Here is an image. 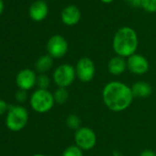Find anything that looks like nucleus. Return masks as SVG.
I'll use <instances>...</instances> for the list:
<instances>
[{
	"label": "nucleus",
	"mask_w": 156,
	"mask_h": 156,
	"mask_svg": "<svg viewBox=\"0 0 156 156\" xmlns=\"http://www.w3.org/2000/svg\"><path fill=\"white\" fill-rule=\"evenodd\" d=\"M105 105L114 112L127 110L134 99L131 88L124 82L113 80L107 83L102 91Z\"/></svg>",
	"instance_id": "f257e3e1"
},
{
	"label": "nucleus",
	"mask_w": 156,
	"mask_h": 156,
	"mask_svg": "<svg viewBox=\"0 0 156 156\" xmlns=\"http://www.w3.org/2000/svg\"><path fill=\"white\" fill-rule=\"evenodd\" d=\"M139 46V38L136 31L128 26L119 28L112 39V48L117 56L129 58L135 54Z\"/></svg>",
	"instance_id": "f03ea898"
},
{
	"label": "nucleus",
	"mask_w": 156,
	"mask_h": 156,
	"mask_svg": "<svg viewBox=\"0 0 156 156\" xmlns=\"http://www.w3.org/2000/svg\"><path fill=\"white\" fill-rule=\"evenodd\" d=\"M30 106L38 113H46L52 109L55 101L53 94L48 90L38 89L30 97Z\"/></svg>",
	"instance_id": "7ed1b4c3"
},
{
	"label": "nucleus",
	"mask_w": 156,
	"mask_h": 156,
	"mask_svg": "<svg viewBox=\"0 0 156 156\" xmlns=\"http://www.w3.org/2000/svg\"><path fill=\"white\" fill-rule=\"evenodd\" d=\"M29 121L28 111L22 106H10L7 112L6 125L12 132L21 131Z\"/></svg>",
	"instance_id": "20e7f679"
},
{
	"label": "nucleus",
	"mask_w": 156,
	"mask_h": 156,
	"mask_svg": "<svg viewBox=\"0 0 156 156\" xmlns=\"http://www.w3.org/2000/svg\"><path fill=\"white\" fill-rule=\"evenodd\" d=\"M52 78L58 87L67 88L74 83L76 78L75 68L71 64H62L55 69Z\"/></svg>",
	"instance_id": "39448f33"
},
{
	"label": "nucleus",
	"mask_w": 156,
	"mask_h": 156,
	"mask_svg": "<svg viewBox=\"0 0 156 156\" xmlns=\"http://www.w3.org/2000/svg\"><path fill=\"white\" fill-rule=\"evenodd\" d=\"M97 141V138L96 133L89 127L82 126L75 131L74 133L75 145H77L83 151L92 150L96 146Z\"/></svg>",
	"instance_id": "423d86ee"
},
{
	"label": "nucleus",
	"mask_w": 156,
	"mask_h": 156,
	"mask_svg": "<svg viewBox=\"0 0 156 156\" xmlns=\"http://www.w3.org/2000/svg\"><path fill=\"white\" fill-rule=\"evenodd\" d=\"M76 78L82 82H90L96 75V66L94 61L88 57L81 58L75 65Z\"/></svg>",
	"instance_id": "0eeeda50"
},
{
	"label": "nucleus",
	"mask_w": 156,
	"mask_h": 156,
	"mask_svg": "<svg viewBox=\"0 0 156 156\" xmlns=\"http://www.w3.org/2000/svg\"><path fill=\"white\" fill-rule=\"evenodd\" d=\"M68 42L66 38L61 35H54L48 40L47 50L48 54L53 58L64 57L68 52Z\"/></svg>",
	"instance_id": "6e6552de"
},
{
	"label": "nucleus",
	"mask_w": 156,
	"mask_h": 156,
	"mask_svg": "<svg viewBox=\"0 0 156 156\" xmlns=\"http://www.w3.org/2000/svg\"><path fill=\"white\" fill-rule=\"evenodd\" d=\"M150 64L148 59L141 54H133L127 58V69L135 75H144L148 72Z\"/></svg>",
	"instance_id": "1a4fd4ad"
},
{
	"label": "nucleus",
	"mask_w": 156,
	"mask_h": 156,
	"mask_svg": "<svg viewBox=\"0 0 156 156\" xmlns=\"http://www.w3.org/2000/svg\"><path fill=\"white\" fill-rule=\"evenodd\" d=\"M16 83L20 90H29L37 83V76L35 72L29 69H24L18 72L16 78Z\"/></svg>",
	"instance_id": "9d476101"
},
{
	"label": "nucleus",
	"mask_w": 156,
	"mask_h": 156,
	"mask_svg": "<svg viewBox=\"0 0 156 156\" xmlns=\"http://www.w3.org/2000/svg\"><path fill=\"white\" fill-rule=\"evenodd\" d=\"M82 17L81 10L78 6L74 5H66L61 13V20L62 22L68 27H73L77 25Z\"/></svg>",
	"instance_id": "9b49d317"
},
{
	"label": "nucleus",
	"mask_w": 156,
	"mask_h": 156,
	"mask_svg": "<svg viewBox=\"0 0 156 156\" xmlns=\"http://www.w3.org/2000/svg\"><path fill=\"white\" fill-rule=\"evenodd\" d=\"M49 13V7L47 4L42 0H37L31 4L29 7V16L32 20L40 22L44 20Z\"/></svg>",
	"instance_id": "f8f14e48"
},
{
	"label": "nucleus",
	"mask_w": 156,
	"mask_h": 156,
	"mask_svg": "<svg viewBox=\"0 0 156 156\" xmlns=\"http://www.w3.org/2000/svg\"><path fill=\"white\" fill-rule=\"evenodd\" d=\"M127 69V59L125 58L115 56L111 58L108 63V70L111 75L120 76L126 71Z\"/></svg>",
	"instance_id": "ddd939ff"
},
{
	"label": "nucleus",
	"mask_w": 156,
	"mask_h": 156,
	"mask_svg": "<svg viewBox=\"0 0 156 156\" xmlns=\"http://www.w3.org/2000/svg\"><path fill=\"white\" fill-rule=\"evenodd\" d=\"M131 91L133 94L134 98H138V99H145L151 96L152 92H153V88L152 86L146 82V81H137L135 82L131 87Z\"/></svg>",
	"instance_id": "4468645a"
},
{
	"label": "nucleus",
	"mask_w": 156,
	"mask_h": 156,
	"mask_svg": "<svg viewBox=\"0 0 156 156\" xmlns=\"http://www.w3.org/2000/svg\"><path fill=\"white\" fill-rule=\"evenodd\" d=\"M52 65H53V58L51 57L49 54L43 55L37 60L36 69L42 74L49 71L52 68Z\"/></svg>",
	"instance_id": "2eb2a0df"
},
{
	"label": "nucleus",
	"mask_w": 156,
	"mask_h": 156,
	"mask_svg": "<svg viewBox=\"0 0 156 156\" xmlns=\"http://www.w3.org/2000/svg\"><path fill=\"white\" fill-rule=\"evenodd\" d=\"M53 97H54L55 103H57L59 105L64 104L67 101L68 98H69V93H68L67 89L58 87V89L53 93Z\"/></svg>",
	"instance_id": "dca6fc26"
},
{
	"label": "nucleus",
	"mask_w": 156,
	"mask_h": 156,
	"mask_svg": "<svg viewBox=\"0 0 156 156\" xmlns=\"http://www.w3.org/2000/svg\"><path fill=\"white\" fill-rule=\"evenodd\" d=\"M66 124H67L68 128H70L71 130H74V131H76L80 127H82L81 119L76 114H70L66 118Z\"/></svg>",
	"instance_id": "f3484780"
},
{
	"label": "nucleus",
	"mask_w": 156,
	"mask_h": 156,
	"mask_svg": "<svg viewBox=\"0 0 156 156\" xmlns=\"http://www.w3.org/2000/svg\"><path fill=\"white\" fill-rule=\"evenodd\" d=\"M84 151L81 150L77 145H70L64 149L62 156H84Z\"/></svg>",
	"instance_id": "a211bd4d"
},
{
	"label": "nucleus",
	"mask_w": 156,
	"mask_h": 156,
	"mask_svg": "<svg viewBox=\"0 0 156 156\" xmlns=\"http://www.w3.org/2000/svg\"><path fill=\"white\" fill-rule=\"evenodd\" d=\"M50 83H51V80L50 78L42 73L40 74V76L37 77V86L39 87V89H41V90H48L49 86H50Z\"/></svg>",
	"instance_id": "6ab92c4d"
},
{
	"label": "nucleus",
	"mask_w": 156,
	"mask_h": 156,
	"mask_svg": "<svg viewBox=\"0 0 156 156\" xmlns=\"http://www.w3.org/2000/svg\"><path fill=\"white\" fill-rule=\"evenodd\" d=\"M141 7L148 13L156 12V0H141Z\"/></svg>",
	"instance_id": "aec40b11"
},
{
	"label": "nucleus",
	"mask_w": 156,
	"mask_h": 156,
	"mask_svg": "<svg viewBox=\"0 0 156 156\" xmlns=\"http://www.w3.org/2000/svg\"><path fill=\"white\" fill-rule=\"evenodd\" d=\"M27 98H28V93H27L26 90H19L17 91V93H16V100H17V101L24 102V101H26Z\"/></svg>",
	"instance_id": "412c9836"
},
{
	"label": "nucleus",
	"mask_w": 156,
	"mask_h": 156,
	"mask_svg": "<svg viewBox=\"0 0 156 156\" xmlns=\"http://www.w3.org/2000/svg\"><path fill=\"white\" fill-rule=\"evenodd\" d=\"M8 110H9L8 104L5 101L0 100V115H3L5 112H8Z\"/></svg>",
	"instance_id": "4be33fe9"
},
{
	"label": "nucleus",
	"mask_w": 156,
	"mask_h": 156,
	"mask_svg": "<svg viewBox=\"0 0 156 156\" xmlns=\"http://www.w3.org/2000/svg\"><path fill=\"white\" fill-rule=\"evenodd\" d=\"M125 2H128L134 7H139L141 6V0H123Z\"/></svg>",
	"instance_id": "5701e85b"
},
{
	"label": "nucleus",
	"mask_w": 156,
	"mask_h": 156,
	"mask_svg": "<svg viewBox=\"0 0 156 156\" xmlns=\"http://www.w3.org/2000/svg\"><path fill=\"white\" fill-rule=\"evenodd\" d=\"M140 156H156V154L152 150H144L141 153Z\"/></svg>",
	"instance_id": "b1692460"
},
{
	"label": "nucleus",
	"mask_w": 156,
	"mask_h": 156,
	"mask_svg": "<svg viewBox=\"0 0 156 156\" xmlns=\"http://www.w3.org/2000/svg\"><path fill=\"white\" fill-rule=\"evenodd\" d=\"M3 10H4V2L3 0H0V15L2 14Z\"/></svg>",
	"instance_id": "393cba45"
},
{
	"label": "nucleus",
	"mask_w": 156,
	"mask_h": 156,
	"mask_svg": "<svg viewBox=\"0 0 156 156\" xmlns=\"http://www.w3.org/2000/svg\"><path fill=\"white\" fill-rule=\"evenodd\" d=\"M102 3H104V4H110V3H112L114 0H100Z\"/></svg>",
	"instance_id": "a878e982"
},
{
	"label": "nucleus",
	"mask_w": 156,
	"mask_h": 156,
	"mask_svg": "<svg viewBox=\"0 0 156 156\" xmlns=\"http://www.w3.org/2000/svg\"><path fill=\"white\" fill-rule=\"evenodd\" d=\"M32 156H45L44 154H34V155Z\"/></svg>",
	"instance_id": "bb28decb"
}]
</instances>
